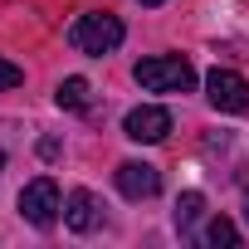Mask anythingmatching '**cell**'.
Wrapping results in <instances>:
<instances>
[{"mask_svg":"<svg viewBox=\"0 0 249 249\" xmlns=\"http://www.w3.org/2000/svg\"><path fill=\"white\" fill-rule=\"evenodd\" d=\"M122 20L117 15H103V10H93V15H78L73 20V30H69V44L78 49V54H93V59H103V54H112L117 44H122Z\"/></svg>","mask_w":249,"mask_h":249,"instance_id":"6da1fadb","label":"cell"},{"mask_svg":"<svg viewBox=\"0 0 249 249\" xmlns=\"http://www.w3.org/2000/svg\"><path fill=\"white\" fill-rule=\"evenodd\" d=\"M132 78H137L142 88H152V93H186V88L196 83V69H191V59H181V54H161V59H142V64L132 69Z\"/></svg>","mask_w":249,"mask_h":249,"instance_id":"7a4b0ae2","label":"cell"},{"mask_svg":"<svg viewBox=\"0 0 249 249\" xmlns=\"http://www.w3.org/2000/svg\"><path fill=\"white\" fill-rule=\"evenodd\" d=\"M59 210H64V205H59V186H54L49 176H39V181H30V186L20 191V215H25L30 225L44 230V225L59 220Z\"/></svg>","mask_w":249,"mask_h":249,"instance_id":"3957f363","label":"cell"},{"mask_svg":"<svg viewBox=\"0 0 249 249\" xmlns=\"http://www.w3.org/2000/svg\"><path fill=\"white\" fill-rule=\"evenodd\" d=\"M205 88H210V103H215L220 112H244V107H249V83H244L234 69H215V73L205 78Z\"/></svg>","mask_w":249,"mask_h":249,"instance_id":"277c9868","label":"cell"},{"mask_svg":"<svg viewBox=\"0 0 249 249\" xmlns=\"http://www.w3.org/2000/svg\"><path fill=\"white\" fill-rule=\"evenodd\" d=\"M117 191L127 196V200H152L161 191V171L152 161H122L117 166Z\"/></svg>","mask_w":249,"mask_h":249,"instance_id":"5b68a950","label":"cell"},{"mask_svg":"<svg viewBox=\"0 0 249 249\" xmlns=\"http://www.w3.org/2000/svg\"><path fill=\"white\" fill-rule=\"evenodd\" d=\"M122 132H127L132 142H166L171 112H166V107H132L127 122H122Z\"/></svg>","mask_w":249,"mask_h":249,"instance_id":"8992f818","label":"cell"},{"mask_svg":"<svg viewBox=\"0 0 249 249\" xmlns=\"http://www.w3.org/2000/svg\"><path fill=\"white\" fill-rule=\"evenodd\" d=\"M64 225H69L73 234H88V230L98 225V200H93V191H69V200H64Z\"/></svg>","mask_w":249,"mask_h":249,"instance_id":"52a82bcc","label":"cell"},{"mask_svg":"<svg viewBox=\"0 0 249 249\" xmlns=\"http://www.w3.org/2000/svg\"><path fill=\"white\" fill-rule=\"evenodd\" d=\"M54 103L69 107V112H83V107H88V78H64L59 93H54Z\"/></svg>","mask_w":249,"mask_h":249,"instance_id":"ba28073f","label":"cell"},{"mask_svg":"<svg viewBox=\"0 0 249 249\" xmlns=\"http://www.w3.org/2000/svg\"><path fill=\"white\" fill-rule=\"evenodd\" d=\"M200 210H205V196H200V191H186V196L176 200V230H191V225L200 220Z\"/></svg>","mask_w":249,"mask_h":249,"instance_id":"9c48e42d","label":"cell"},{"mask_svg":"<svg viewBox=\"0 0 249 249\" xmlns=\"http://www.w3.org/2000/svg\"><path fill=\"white\" fill-rule=\"evenodd\" d=\"M205 244H215V249H220V244H239V230H234L225 215H215L210 230H205Z\"/></svg>","mask_w":249,"mask_h":249,"instance_id":"30bf717a","label":"cell"},{"mask_svg":"<svg viewBox=\"0 0 249 249\" xmlns=\"http://www.w3.org/2000/svg\"><path fill=\"white\" fill-rule=\"evenodd\" d=\"M20 83H25L20 64H10V59H0V93H10V88H20Z\"/></svg>","mask_w":249,"mask_h":249,"instance_id":"8fae6325","label":"cell"},{"mask_svg":"<svg viewBox=\"0 0 249 249\" xmlns=\"http://www.w3.org/2000/svg\"><path fill=\"white\" fill-rule=\"evenodd\" d=\"M244 215H249V191H244Z\"/></svg>","mask_w":249,"mask_h":249,"instance_id":"7c38bea8","label":"cell"},{"mask_svg":"<svg viewBox=\"0 0 249 249\" xmlns=\"http://www.w3.org/2000/svg\"><path fill=\"white\" fill-rule=\"evenodd\" d=\"M142 5H161V0H142Z\"/></svg>","mask_w":249,"mask_h":249,"instance_id":"4fadbf2b","label":"cell"},{"mask_svg":"<svg viewBox=\"0 0 249 249\" xmlns=\"http://www.w3.org/2000/svg\"><path fill=\"white\" fill-rule=\"evenodd\" d=\"M0 171H5V152H0Z\"/></svg>","mask_w":249,"mask_h":249,"instance_id":"5bb4252c","label":"cell"}]
</instances>
